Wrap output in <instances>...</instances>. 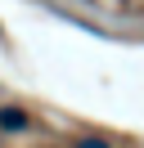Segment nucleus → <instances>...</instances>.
I'll list each match as a JSON object with an SVG mask.
<instances>
[{
    "label": "nucleus",
    "instance_id": "obj_2",
    "mask_svg": "<svg viewBox=\"0 0 144 148\" xmlns=\"http://www.w3.org/2000/svg\"><path fill=\"white\" fill-rule=\"evenodd\" d=\"M77 148H113L108 139H77Z\"/></svg>",
    "mask_w": 144,
    "mask_h": 148
},
{
    "label": "nucleus",
    "instance_id": "obj_1",
    "mask_svg": "<svg viewBox=\"0 0 144 148\" xmlns=\"http://www.w3.org/2000/svg\"><path fill=\"white\" fill-rule=\"evenodd\" d=\"M0 130H27V112L23 108H0Z\"/></svg>",
    "mask_w": 144,
    "mask_h": 148
}]
</instances>
